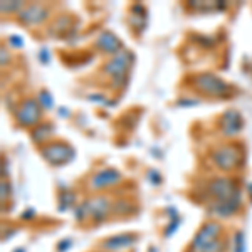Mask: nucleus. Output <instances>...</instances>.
<instances>
[{"instance_id": "3", "label": "nucleus", "mask_w": 252, "mask_h": 252, "mask_svg": "<svg viewBox=\"0 0 252 252\" xmlns=\"http://www.w3.org/2000/svg\"><path fill=\"white\" fill-rule=\"evenodd\" d=\"M209 193L217 198V202L239 200V189L232 178L219 177L209 184Z\"/></svg>"}, {"instance_id": "11", "label": "nucleus", "mask_w": 252, "mask_h": 252, "mask_svg": "<svg viewBox=\"0 0 252 252\" xmlns=\"http://www.w3.org/2000/svg\"><path fill=\"white\" fill-rule=\"evenodd\" d=\"M120 180H121L120 172H116V170H113V168H104V170L97 172L94 177H93L91 187L94 190H99V189H104V187L115 185Z\"/></svg>"}, {"instance_id": "17", "label": "nucleus", "mask_w": 252, "mask_h": 252, "mask_svg": "<svg viewBox=\"0 0 252 252\" xmlns=\"http://www.w3.org/2000/svg\"><path fill=\"white\" fill-rule=\"evenodd\" d=\"M189 7H192L193 10H217L219 2H189Z\"/></svg>"}, {"instance_id": "24", "label": "nucleus", "mask_w": 252, "mask_h": 252, "mask_svg": "<svg viewBox=\"0 0 252 252\" xmlns=\"http://www.w3.org/2000/svg\"><path fill=\"white\" fill-rule=\"evenodd\" d=\"M7 195H9V185L5 182H2V200H5Z\"/></svg>"}, {"instance_id": "15", "label": "nucleus", "mask_w": 252, "mask_h": 252, "mask_svg": "<svg viewBox=\"0 0 252 252\" xmlns=\"http://www.w3.org/2000/svg\"><path fill=\"white\" fill-rule=\"evenodd\" d=\"M52 133V126L51 125H39L34 128L32 131V141L34 143H42V141L47 140V136Z\"/></svg>"}, {"instance_id": "9", "label": "nucleus", "mask_w": 252, "mask_h": 252, "mask_svg": "<svg viewBox=\"0 0 252 252\" xmlns=\"http://www.w3.org/2000/svg\"><path fill=\"white\" fill-rule=\"evenodd\" d=\"M49 17V10L40 3H32V5L24 7V10L19 14V20L26 26H39Z\"/></svg>"}, {"instance_id": "5", "label": "nucleus", "mask_w": 252, "mask_h": 252, "mask_svg": "<svg viewBox=\"0 0 252 252\" xmlns=\"http://www.w3.org/2000/svg\"><path fill=\"white\" fill-rule=\"evenodd\" d=\"M40 153L51 165H64L74 157V150L63 141H52V143L42 146Z\"/></svg>"}, {"instance_id": "6", "label": "nucleus", "mask_w": 252, "mask_h": 252, "mask_svg": "<svg viewBox=\"0 0 252 252\" xmlns=\"http://www.w3.org/2000/svg\"><path fill=\"white\" fill-rule=\"evenodd\" d=\"M109 210V200L106 197H96L91 198V200L81 204L78 209H76V214H78V220H83L88 215H93L96 220H103L106 217Z\"/></svg>"}, {"instance_id": "4", "label": "nucleus", "mask_w": 252, "mask_h": 252, "mask_svg": "<svg viewBox=\"0 0 252 252\" xmlns=\"http://www.w3.org/2000/svg\"><path fill=\"white\" fill-rule=\"evenodd\" d=\"M212 160L217 168L223 170V172H230L235 166H239V163L242 161V155H241V150H237V146L223 145L220 148L214 150Z\"/></svg>"}, {"instance_id": "10", "label": "nucleus", "mask_w": 252, "mask_h": 252, "mask_svg": "<svg viewBox=\"0 0 252 252\" xmlns=\"http://www.w3.org/2000/svg\"><path fill=\"white\" fill-rule=\"evenodd\" d=\"M244 128V120L241 113L235 111V109H229V111L223 113L222 116V131L227 136L239 135L241 129Z\"/></svg>"}, {"instance_id": "20", "label": "nucleus", "mask_w": 252, "mask_h": 252, "mask_svg": "<svg viewBox=\"0 0 252 252\" xmlns=\"http://www.w3.org/2000/svg\"><path fill=\"white\" fill-rule=\"evenodd\" d=\"M61 200H63V210L66 209V207H69L74 202V195H72L71 192H63V195H61Z\"/></svg>"}, {"instance_id": "7", "label": "nucleus", "mask_w": 252, "mask_h": 252, "mask_svg": "<svg viewBox=\"0 0 252 252\" xmlns=\"http://www.w3.org/2000/svg\"><path fill=\"white\" fill-rule=\"evenodd\" d=\"M42 116V106L35 99H26L17 109V121L22 126H35Z\"/></svg>"}, {"instance_id": "16", "label": "nucleus", "mask_w": 252, "mask_h": 252, "mask_svg": "<svg viewBox=\"0 0 252 252\" xmlns=\"http://www.w3.org/2000/svg\"><path fill=\"white\" fill-rule=\"evenodd\" d=\"M0 10H2V14H10V12H22L24 10V2H7V0H3L2 3H0Z\"/></svg>"}, {"instance_id": "2", "label": "nucleus", "mask_w": 252, "mask_h": 252, "mask_svg": "<svg viewBox=\"0 0 252 252\" xmlns=\"http://www.w3.org/2000/svg\"><path fill=\"white\" fill-rule=\"evenodd\" d=\"M131 61H133L131 52H126V51L118 52L116 56H113V58L104 64V67H103L104 74L111 76L113 83H115L116 86H125L126 74H128V69H129Z\"/></svg>"}, {"instance_id": "22", "label": "nucleus", "mask_w": 252, "mask_h": 252, "mask_svg": "<svg viewBox=\"0 0 252 252\" xmlns=\"http://www.w3.org/2000/svg\"><path fill=\"white\" fill-rule=\"evenodd\" d=\"M9 40L12 42V46H15V47H20V46H22V37H19V35H12V37H10Z\"/></svg>"}, {"instance_id": "21", "label": "nucleus", "mask_w": 252, "mask_h": 252, "mask_svg": "<svg viewBox=\"0 0 252 252\" xmlns=\"http://www.w3.org/2000/svg\"><path fill=\"white\" fill-rule=\"evenodd\" d=\"M197 40H204V42H202V46H214V39H210V37H202V35H197V37H195Z\"/></svg>"}, {"instance_id": "13", "label": "nucleus", "mask_w": 252, "mask_h": 252, "mask_svg": "<svg viewBox=\"0 0 252 252\" xmlns=\"http://www.w3.org/2000/svg\"><path fill=\"white\" fill-rule=\"evenodd\" d=\"M136 242V235L133 234H120L115 235V237H109L103 242V249L106 251H121L126 249V247L133 246Z\"/></svg>"}, {"instance_id": "19", "label": "nucleus", "mask_w": 252, "mask_h": 252, "mask_svg": "<svg viewBox=\"0 0 252 252\" xmlns=\"http://www.w3.org/2000/svg\"><path fill=\"white\" fill-rule=\"evenodd\" d=\"M244 251H246V237H244V232H237L235 235V252Z\"/></svg>"}, {"instance_id": "23", "label": "nucleus", "mask_w": 252, "mask_h": 252, "mask_svg": "<svg viewBox=\"0 0 252 252\" xmlns=\"http://www.w3.org/2000/svg\"><path fill=\"white\" fill-rule=\"evenodd\" d=\"M0 54H2V66H5L9 63V52L5 51V47H2L0 49Z\"/></svg>"}, {"instance_id": "8", "label": "nucleus", "mask_w": 252, "mask_h": 252, "mask_svg": "<svg viewBox=\"0 0 252 252\" xmlns=\"http://www.w3.org/2000/svg\"><path fill=\"white\" fill-rule=\"evenodd\" d=\"M222 232V227L217 222H209L198 230V234L195 235L193 242H192V249L193 252H204V249L210 246L212 242L217 241L219 234Z\"/></svg>"}, {"instance_id": "18", "label": "nucleus", "mask_w": 252, "mask_h": 252, "mask_svg": "<svg viewBox=\"0 0 252 252\" xmlns=\"http://www.w3.org/2000/svg\"><path fill=\"white\" fill-rule=\"evenodd\" d=\"M39 101H40V106L46 108V109H51L52 106H54V101H52V96L49 94V93L42 91L39 94Z\"/></svg>"}, {"instance_id": "12", "label": "nucleus", "mask_w": 252, "mask_h": 252, "mask_svg": "<svg viewBox=\"0 0 252 252\" xmlns=\"http://www.w3.org/2000/svg\"><path fill=\"white\" fill-rule=\"evenodd\" d=\"M97 47L101 49V51L108 52V54H118V52H121V42L120 39L116 37L113 32L109 31H104L101 32L99 35H97V40H96Z\"/></svg>"}, {"instance_id": "14", "label": "nucleus", "mask_w": 252, "mask_h": 252, "mask_svg": "<svg viewBox=\"0 0 252 252\" xmlns=\"http://www.w3.org/2000/svg\"><path fill=\"white\" fill-rule=\"evenodd\" d=\"M237 209H239V200L215 202V204L210 207V212H212L215 217H229V215H232Z\"/></svg>"}, {"instance_id": "1", "label": "nucleus", "mask_w": 252, "mask_h": 252, "mask_svg": "<svg viewBox=\"0 0 252 252\" xmlns=\"http://www.w3.org/2000/svg\"><path fill=\"white\" fill-rule=\"evenodd\" d=\"M193 86L202 94L215 96V97H229L230 93H232V88L229 86V83H225V81L217 78V76L210 74V72H202V74L195 76Z\"/></svg>"}]
</instances>
